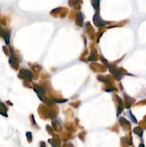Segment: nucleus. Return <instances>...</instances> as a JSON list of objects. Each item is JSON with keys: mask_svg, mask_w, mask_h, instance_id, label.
<instances>
[{"mask_svg": "<svg viewBox=\"0 0 146 147\" xmlns=\"http://www.w3.org/2000/svg\"><path fill=\"white\" fill-rule=\"evenodd\" d=\"M24 72H25V74H24L22 72H21V74H22V76L23 77H24V78H31V73L30 72H29V71H24Z\"/></svg>", "mask_w": 146, "mask_h": 147, "instance_id": "nucleus-1", "label": "nucleus"}]
</instances>
